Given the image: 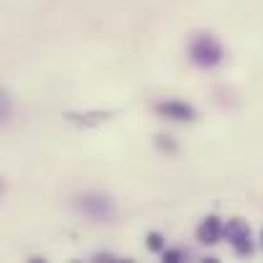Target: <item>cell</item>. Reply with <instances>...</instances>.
<instances>
[{
    "label": "cell",
    "instance_id": "obj_1",
    "mask_svg": "<svg viewBox=\"0 0 263 263\" xmlns=\"http://www.w3.org/2000/svg\"><path fill=\"white\" fill-rule=\"evenodd\" d=\"M186 57H189V62H192L194 67H199V69H215V67H220V64L225 62L228 51H225L222 41H220L215 33H210V31H197V33H192V39L186 41Z\"/></svg>",
    "mask_w": 263,
    "mask_h": 263
},
{
    "label": "cell",
    "instance_id": "obj_2",
    "mask_svg": "<svg viewBox=\"0 0 263 263\" xmlns=\"http://www.w3.org/2000/svg\"><path fill=\"white\" fill-rule=\"evenodd\" d=\"M74 210L92 222H112L118 217V204L110 194L100 189H87L74 197Z\"/></svg>",
    "mask_w": 263,
    "mask_h": 263
},
{
    "label": "cell",
    "instance_id": "obj_3",
    "mask_svg": "<svg viewBox=\"0 0 263 263\" xmlns=\"http://www.w3.org/2000/svg\"><path fill=\"white\" fill-rule=\"evenodd\" d=\"M222 238L233 246L235 253L246 256L253 251V238H251V228L240 220V217H233L225 222V230H222Z\"/></svg>",
    "mask_w": 263,
    "mask_h": 263
},
{
    "label": "cell",
    "instance_id": "obj_4",
    "mask_svg": "<svg viewBox=\"0 0 263 263\" xmlns=\"http://www.w3.org/2000/svg\"><path fill=\"white\" fill-rule=\"evenodd\" d=\"M154 110L161 115V118H169L176 123H189V120H197V110L194 105L184 102V100H161L154 105Z\"/></svg>",
    "mask_w": 263,
    "mask_h": 263
},
{
    "label": "cell",
    "instance_id": "obj_5",
    "mask_svg": "<svg viewBox=\"0 0 263 263\" xmlns=\"http://www.w3.org/2000/svg\"><path fill=\"white\" fill-rule=\"evenodd\" d=\"M222 230H225V222H222L217 215H207V217L197 225V240H199L202 246H215V243H220Z\"/></svg>",
    "mask_w": 263,
    "mask_h": 263
},
{
    "label": "cell",
    "instance_id": "obj_6",
    "mask_svg": "<svg viewBox=\"0 0 263 263\" xmlns=\"http://www.w3.org/2000/svg\"><path fill=\"white\" fill-rule=\"evenodd\" d=\"M148 248L151 251H156V253H164L166 251V240H164V235L161 233H148Z\"/></svg>",
    "mask_w": 263,
    "mask_h": 263
},
{
    "label": "cell",
    "instance_id": "obj_7",
    "mask_svg": "<svg viewBox=\"0 0 263 263\" xmlns=\"http://www.w3.org/2000/svg\"><path fill=\"white\" fill-rule=\"evenodd\" d=\"M161 256H164V261H184V258H186V253L179 251V248H166Z\"/></svg>",
    "mask_w": 263,
    "mask_h": 263
},
{
    "label": "cell",
    "instance_id": "obj_8",
    "mask_svg": "<svg viewBox=\"0 0 263 263\" xmlns=\"http://www.w3.org/2000/svg\"><path fill=\"white\" fill-rule=\"evenodd\" d=\"M261 240H263V233H261Z\"/></svg>",
    "mask_w": 263,
    "mask_h": 263
}]
</instances>
